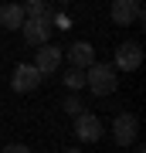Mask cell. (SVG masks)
<instances>
[{
    "label": "cell",
    "mask_w": 146,
    "mask_h": 153,
    "mask_svg": "<svg viewBox=\"0 0 146 153\" xmlns=\"http://www.w3.org/2000/svg\"><path fill=\"white\" fill-rule=\"evenodd\" d=\"M41 78H44V75H41L34 65H17L10 85H14V92H34V88L41 85Z\"/></svg>",
    "instance_id": "7"
},
{
    "label": "cell",
    "mask_w": 146,
    "mask_h": 153,
    "mask_svg": "<svg viewBox=\"0 0 146 153\" xmlns=\"http://www.w3.org/2000/svg\"><path fill=\"white\" fill-rule=\"evenodd\" d=\"M21 34H24V41L31 44V48L51 44V14H44V17H24Z\"/></svg>",
    "instance_id": "2"
},
{
    "label": "cell",
    "mask_w": 146,
    "mask_h": 153,
    "mask_svg": "<svg viewBox=\"0 0 146 153\" xmlns=\"http://www.w3.org/2000/svg\"><path fill=\"white\" fill-rule=\"evenodd\" d=\"M68 61H71V68H82V71H85L88 65H95V48L88 41H75L68 48Z\"/></svg>",
    "instance_id": "9"
},
{
    "label": "cell",
    "mask_w": 146,
    "mask_h": 153,
    "mask_svg": "<svg viewBox=\"0 0 146 153\" xmlns=\"http://www.w3.org/2000/svg\"><path fill=\"white\" fill-rule=\"evenodd\" d=\"M21 24H24V7L21 4H4V7H0V27L17 31Z\"/></svg>",
    "instance_id": "10"
},
{
    "label": "cell",
    "mask_w": 146,
    "mask_h": 153,
    "mask_svg": "<svg viewBox=\"0 0 146 153\" xmlns=\"http://www.w3.org/2000/svg\"><path fill=\"white\" fill-rule=\"evenodd\" d=\"M65 112H68V116H78V112H85V109H82V102H78L75 95H68V99H65Z\"/></svg>",
    "instance_id": "13"
},
{
    "label": "cell",
    "mask_w": 146,
    "mask_h": 153,
    "mask_svg": "<svg viewBox=\"0 0 146 153\" xmlns=\"http://www.w3.org/2000/svg\"><path fill=\"white\" fill-rule=\"evenodd\" d=\"M61 55H65V51H61V48H54V44H41V48H38V58H34L31 65L38 68L41 75H51V71L61 65Z\"/></svg>",
    "instance_id": "8"
},
{
    "label": "cell",
    "mask_w": 146,
    "mask_h": 153,
    "mask_svg": "<svg viewBox=\"0 0 146 153\" xmlns=\"http://www.w3.org/2000/svg\"><path fill=\"white\" fill-rule=\"evenodd\" d=\"M65 153H78V150H65Z\"/></svg>",
    "instance_id": "15"
},
{
    "label": "cell",
    "mask_w": 146,
    "mask_h": 153,
    "mask_svg": "<svg viewBox=\"0 0 146 153\" xmlns=\"http://www.w3.org/2000/svg\"><path fill=\"white\" fill-rule=\"evenodd\" d=\"M85 85L92 95H112L116 88H119V71L112 65H102V61H95V65L85 68Z\"/></svg>",
    "instance_id": "1"
},
{
    "label": "cell",
    "mask_w": 146,
    "mask_h": 153,
    "mask_svg": "<svg viewBox=\"0 0 146 153\" xmlns=\"http://www.w3.org/2000/svg\"><path fill=\"white\" fill-rule=\"evenodd\" d=\"M65 85L71 88V92L82 88V85H85V71H82V68H68V71H65Z\"/></svg>",
    "instance_id": "12"
},
{
    "label": "cell",
    "mask_w": 146,
    "mask_h": 153,
    "mask_svg": "<svg viewBox=\"0 0 146 153\" xmlns=\"http://www.w3.org/2000/svg\"><path fill=\"white\" fill-rule=\"evenodd\" d=\"M136 133H139V119H136L133 112H122V116H116L112 140L119 143V146H129V143H136Z\"/></svg>",
    "instance_id": "6"
},
{
    "label": "cell",
    "mask_w": 146,
    "mask_h": 153,
    "mask_svg": "<svg viewBox=\"0 0 146 153\" xmlns=\"http://www.w3.org/2000/svg\"><path fill=\"white\" fill-rule=\"evenodd\" d=\"M143 65V48H139V41H122L119 48H116V71H136Z\"/></svg>",
    "instance_id": "3"
},
{
    "label": "cell",
    "mask_w": 146,
    "mask_h": 153,
    "mask_svg": "<svg viewBox=\"0 0 146 153\" xmlns=\"http://www.w3.org/2000/svg\"><path fill=\"white\" fill-rule=\"evenodd\" d=\"M21 7H24V17H44L48 14V4H44V0H27Z\"/></svg>",
    "instance_id": "11"
},
{
    "label": "cell",
    "mask_w": 146,
    "mask_h": 153,
    "mask_svg": "<svg viewBox=\"0 0 146 153\" xmlns=\"http://www.w3.org/2000/svg\"><path fill=\"white\" fill-rule=\"evenodd\" d=\"M75 136L82 143H99V136H102V119L95 112H78L75 116Z\"/></svg>",
    "instance_id": "5"
},
{
    "label": "cell",
    "mask_w": 146,
    "mask_h": 153,
    "mask_svg": "<svg viewBox=\"0 0 146 153\" xmlns=\"http://www.w3.org/2000/svg\"><path fill=\"white\" fill-rule=\"evenodd\" d=\"M109 17H112V24H119V27L136 24V21H143V4L139 0H112Z\"/></svg>",
    "instance_id": "4"
},
{
    "label": "cell",
    "mask_w": 146,
    "mask_h": 153,
    "mask_svg": "<svg viewBox=\"0 0 146 153\" xmlns=\"http://www.w3.org/2000/svg\"><path fill=\"white\" fill-rule=\"evenodd\" d=\"M0 153H31V150H27L24 143H10V146H4V150H0Z\"/></svg>",
    "instance_id": "14"
}]
</instances>
